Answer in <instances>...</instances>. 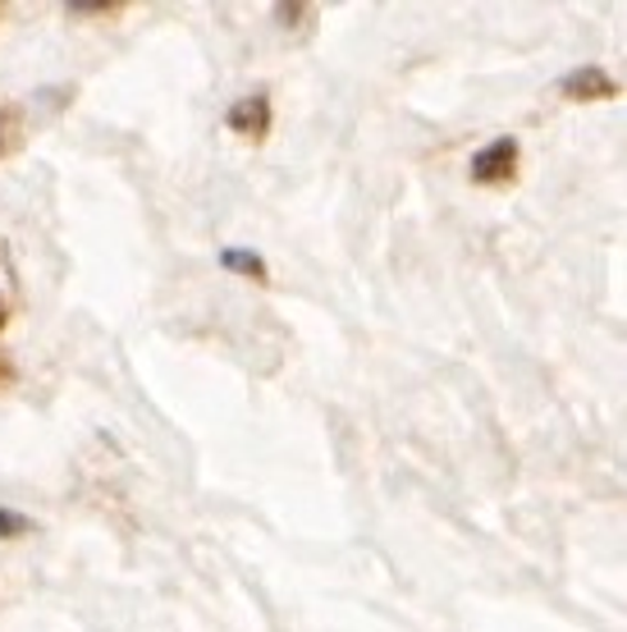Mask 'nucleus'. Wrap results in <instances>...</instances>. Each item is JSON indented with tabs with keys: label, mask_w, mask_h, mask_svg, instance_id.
Returning a JSON list of instances; mask_svg holds the SVG:
<instances>
[{
	"label": "nucleus",
	"mask_w": 627,
	"mask_h": 632,
	"mask_svg": "<svg viewBox=\"0 0 627 632\" xmlns=\"http://www.w3.org/2000/svg\"><path fill=\"white\" fill-rule=\"evenodd\" d=\"M6 317H10V308H6V303H0V325H6Z\"/></svg>",
	"instance_id": "obj_8"
},
{
	"label": "nucleus",
	"mask_w": 627,
	"mask_h": 632,
	"mask_svg": "<svg viewBox=\"0 0 627 632\" xmlns=\"http://www.w3.org/2000/svg\"><path fill=\"white\" fill-rule=\"evenodd\" d=\"M0 147H6V116H0Z\"/></svg>",
	"instance_id": "obj_7"
},
{
	"label": "nucleus",
	"mask_w": 627,
	"mask_h": 632,
	"mask_svg": "<svg viewBox=\"0 0 627 632\" xmlns=\"http://www.w3.org/2000/svg\"><path fill=\"white\" fill-rule=\"evenodd\" d=\"M559 92H564L568 101H609V97L618 92V83L609 79L605 69H596V64H582V69H573L568 79L559 83Z\"/></svg>",
	"instance_id": "obj_3"
},
{
	"label": "nucleus",
	"mask_w": 627,
	"mask_h": 632,
	"mask_svg": "<svg viewBox=\"0 0 627 632\" xmlns=\"http://www.w3.org/2000/svg\"><path fill=\"white\" fill-rule=\"evenodd\" d=\"M518 161H523V152H518V138H495L491 147H482V152L472 157V179L476 183H486V189H495V183H513L518 179Z\"/></svg>",
	"instance_id": "obj_1"
},
{
	"label": "nucleus",
	"mask_w": 627,
	"mask_h": 632,
	"mask_svg": "<svg viewBox=\"0 0 627 632\" xmlns=\"http://www.w3.org/2000/svg\"><path fill=\"white\" fill-rule=\"evenodd\" d=\"M220 267L234 271V275H247V280H266L262 252H252V248H225V252H220Z\"/></svg>",
	"instance_id": "obj_4"
},
{
	"label": "nucleus",
	"mask_w": 627,
	"mask_h": 632,
	"mask_svg": "<svg viewBox=\"0 0 627 632\" xmlns=\"http://www.w3.org/2000/svg\"><path fill=\"white\" fill-rule=\"evenodd\" d=\"M23 532H32V518L10 513V509H0V536H23Z\"/></svg>",
	"instance_id": "obj_5"
},
{
	"label": "nucleus",
	"mask_w": 627,
	"mask_h": 632,
	"mask_svg": "<svg viewBox=\"0 0 627 632\" xmlns=\"http://www.w3.org/2000/svg\"><path fill=\"white\" fill-rule=\"evenodd\" d=\"M124 6H115V0H73L69 14H120Z\"/></svg>",
	"instance_id": "obj_6"
},
{
	"label": "nucleus",
	"mask_w": 627,
	"mask_h": 632,
	"mask_svg": "<svg viewBox=\"0 0 627 632\" xmlns=\"http://www.w3.org/2000/svg\"><path fill=\"white\" fill-rule=\"evenodd\" d=\"M225 124L234 133H243V138H266V129H271V97L266 92H247L243 101L230 106V120Z\"/></svg>",
	"instance_id": "obj_2"
}]
</instances>
